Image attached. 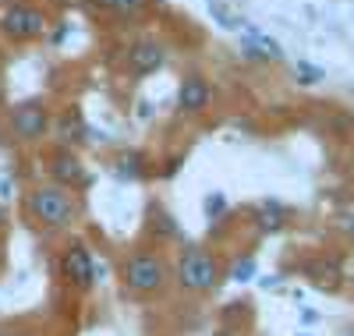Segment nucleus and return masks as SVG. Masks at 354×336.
<instances>
[{
	"mask_svg": "<svg viewBox=\"0 0 354 336\" xmlns=\"http://www.w3.org/2000/svg\"><path fill=\"white\" fill-rule=\"evenodd\" d=\"M121 280L131 294H142V297H149V294H160L163 283H167V265L156 252H135L124 269H121Z\"/></svg>",
	"mask_w": 354,
	"mask_h": 336,
	"instance_id": "f03ea898",
	"label": "nucleus"
},
{
	"mask_svg": "<svg viewBox=\"0 0 354 336\" xmlns=\"http://www.w3.org/2000/svg\"><path fill=\"white\" fill-rule=\"evenodd\" d=\"M0 32L11 39H39L46 32V15L28 4H8L0 11Z\"/></svg>",
	"mask_w": 354,
	"mask_h": 336,
	"instance_id": "20e7f679",
	"label": "nucleus"
},
{
	"mask_svg": "<svg viewBox=\"0 0 354 336\" xmlns=\"http://www.w3.org/2000/svg\"><path fill=\"white\" fill-rule=\"evenodd\" d=\"M11 128L21 142H36L46 135L50 128V113H46V103L43 100H25V103H15L11 106Z\"/></svg>",
	"mask_w": 354,
	"mask_h": 336,
	"instance_id": "39448f33",
	"label": "nucleus"
},
{
	"mask_svg": "<svg viewBox=\"0 0 354 336\" xmlns=\"http://www.w3.org/2000/svg\"><path fill=\"white\" fill-rule=\"evenodd\" d=\"M50 174H53V180H57L61 188H82V185H88V177H85V170H82V160L75 156V152H68V149L53 152Z\"/></svg>",
	"mask_w": 354,
	"mask_h": 336,
	"instance_id": "6e6552de",
	"label": "nucleus"
},
{
	"mask_svg": "<svg viewBox=\"0 0 354 336\" xmlns=\"http://www.w3.org/2000/svg\"><path fill=\"white\" fill-rule=\"evenodd\" d=\"M113 174L121 177V180H135V177H142V174H145V163H142V156H138V152H124V156L117 160Z\"/></svg>",
	"mask_w": 354,
	"mask_h": 336,
	"instance_id": "f8f14e48",
	"label": "nucleus"
},
{
	"mask_svg": "<svg viewBox=\"0 0 354 336\" xmlns=\"http://www.w3.org/2000/svg\"><path fill=\"white\" fill-rule=\"evenodd\" d=\"M205 209H209V212H220V209H223V195H209V202H205Z\"/></svg>",
	"mask_w": 354,
	"mask_h": 336,
	"instance_id": "6ab92c4d",
	"label": "nucleus"
},
{
	"mask_svg": "<svg viewBox=\"0 0 354 336\" xmlns=\"http://www.w3.org/2000/svg\"><path fill=\"white\" fill-rule=\"evenodd\" d=\"M209 82H205L202 75H188L181 82V88H177V110L181 113H202L205 106H209Z\"/></svg>",
	"mask_w": 354,
	"mask_h": 336,
	"instance_id": "1a4fd4ad",
	"label": "nucleus"
},
{
	"mask_svg": "<svg viewBox=\"0 0 354 336\" xmlns=\"http://www.w3.org/2000/svg\"><path fill=\"white\" fill-rule=\"evenodd\" d=\"M216 280H220L216 255L188 244V248L181 252V259H177V283H181L185 290H213Z\"/></svg>",
	"mask_w": 354,
	"mask_h": 336,
	"instance_id": "7ed1b4c3",
	"label": "nucleus"
},
{
	"mask_svg": "<svg viewBox=\"0 0 354 336\" xmlns=\"http://www.w3.org/2000/svg\"><path fill=\"white\" fill-rule=\"evenodd\" d=\"M25 209H28V216L39 220L43 227H68L75 220V198L68 188L61 185H43L36 188L32 195L25 198Z\"/></svg>",
	"mask_w": 354,
	"mask_h": 336,
	"instance_id": "f257e3e1",
	"label": "nucleus"
},
{
	"mask_svg": "<svg viewBox=\"0 0 354 336\" xmlns=\"http://www.w3.org/2000/svg\"><path fill=\"white\" fill-rule=\"evenodd\" d=\"M283 216H287V212H283L277 202H266V205L259 209V230H266V234L280 230V227H283Z\"/></svg>",
	"mask_w": 354,
	"mask_h": 336,
	"instance_id": "ddd939ff",
	"label": "nucleus"
},
{
	"mask_svg": "<svg viewBox=\"0 0 354 336\" xmlns=\"http://www.w3.org/2000/svg\"><path fill=\"white\" fill-rule=\"evenodd\" d=\"M61 272L64 280L78 290H88L96 283V262H93V252L85 244H68V252L61 255Z\"/></svg>",
	"mask_w": 354,
	"mask_h": 336,
	"instance_id": "423d86ee",
	"label": "nucleus"
},
{
	"mask_svg": "<svg viewBox=\"0 0 354 336\" xmlns=\"http://www.w3.org/2000/svg\"><path fill=\"white\" fill-rule=\"evenodd\" d=\"M241 50H245V57H252V60H280V57H283L280 43L270 39V36H262V32H255V28L245 36Z\"/></svg>",
	"mask_w": 354,
	"mask_h": 336,
	"instance_id": "9d476101",
	"label": "nucleus"
},
{
	"mask_svg": "<svg viewBox=\"0 0 354 336\" xmlns=\"http://www.w3.org/2000/svg\"><path fill=\"white\" fill-rule=\"evenodd\" d=\"M100 8H106L110 15H121V18H131V15H138L149 0H96Z\"/></svg>",
	"mask_w": 354,
	"mask_h": 336,
	"instance_id": "4468645a",
	"label": "nucleus"
},
{
	"mask_svg": "<svg viewBox=\"0 0 354 336\" xmlns=\"http://www.w3.org/2000/svg\"><path fill=\"white\" fill-rule=\"evenodd\" d=\"M163 60H167L163 46H160V43H149V39H142V43H135V46L128 50V68H131L135 78L156 75V71L163 68Z\"/></svg>",
	"mask_w": 354,
	"mask_h": 336,
	"instance_id": "0eeeda50",
	"label": "nucleus"
},
{
	"mask_svg": "<svg viewBox=\"0 0 354 336\" xmlns=\"http://www.w3.org/2000/svg\"><path fill=\"white\" fill-rule=\"evenodd\" d=\"M209 11H213V15L220 18V25H223V28H241V25H245V21H241L238 15H230V11H227L223 4H216V0L209 4Z\"/></svg>",
	"mask_w": 354,
	"mask_h": 336,
	"instance_id": "dca6fc26",
	"label": "nucleus"
},
{
	"mask_svg": "<svg viewBox=\"0 0 354 336\" xmlns=\"http://www.w3.org/2000/svg\"><path fill=\"white\" fill-rule=\"evenodd\" d=\"M294 75H298V82H305V85H315L322 78V68H312V64H305V60H301V64L294 68Z\"/></svg>",
	"mask_w": 354,
	"mask_h": 336,
	"instance_id": "f3484780",
	"label": "nucleus"
},
{
	"mask_svg": "<svg viewBox=\"0 0 354 336\" xmlns=\"http://www.w3.org/2000/svg\"><path fill=\"white\" fill-rule=\"evenodd\" d=\"M0 230H8V209L0 205Z\"/></svg>",
	"mask_w": 354,
	"mask_h": 336,
	"instance_id": "aec40b11",
	"label": "nucleus"
},
{
	"mask_svg": "<svg viewBox=\"0 0 354 336\" xmlns=\"http://www.w3.org/2000/svg\"><path fill=\"white\" fill-rule=\"evenodd\" d=\"M57 142L61 145H71V142H85V120L82 113L71 106L61 120H57Z\"/></svg>",
	"mask_w": 354,
	"mask_h": 336,
	"instance_id": "9b49d317",
	"label": "nucleus"
},
{
	"mask_svg": "<svg viewBox=\"0 0 354 336\" xmlns=\"http://www.w3.org/2000/svg\"><path fill=\"white\" fill-rule=\"evenodd\" d=\"M347 234H351V237H354V216H351V220H347Z\"/></svg>",
	"mask_w": 354,
	"mask_h": 336,
	"instance_id": "412c9836",
	"label": "nucleus"
},
{
	"mask_svg": "<svg viewBox=\"0 0 354 336\" xmlns=\"http://www.w3.org/2000/svg\"><path fill=\"white\" fill-rule=\"evenodd\" d=\"M135 113H138V117H142V120H149V117H153V113H156V110H153V103H149V100H142V103H138V110H135Z\"/></svg>",
	"mask_w": 354,
	"mask_h": 336,
	"instance_id": "a211bd4d",
	"label": "nucleus"
},
{
	"mask_svg": "<svg viewBox=\"0 0 354 336\" xmlns=\"http://www.w3.org/2000/svg\"><path fill=\"white\" fill-rule=\"evenodd\" d=\"M230 277L238 280V283L252 280V277H255V259H241V262H234V265H230Z\"/></svg>",
	"mask_w": 354,
	"mask_h": 336,
	"instance_id": "2eb2a0df",
	"label": "nucleus"
}]
</instances>
